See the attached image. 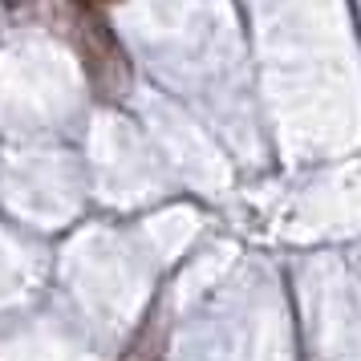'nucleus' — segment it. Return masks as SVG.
<instances>
[]
</instances>
